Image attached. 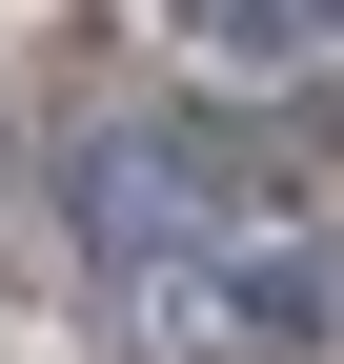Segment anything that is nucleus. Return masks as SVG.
Segmentation results:
<instances>
[{
    "label": "nucleus",
    "mask_w": 344,
    "mask_h": 364,
    "mask_svg": "<svg viewBox=\"0 0 344 364\" xmlns=\"http://www.w3.org/2000/svg\"><path fill=\"white\" fill-rule=\"evenodd\" d=\"M162 41L223 61V81H304L324 41H344V0H162Z\"/></svg>",
    "instance_id": "f03ea898"
},
{
    "label": "nucleus",
    "mask_w": 344,
    "mask_h": 364,
    "mask_svg": "<svg viewBox=\"0 0 344 364\" xmlns=\"http://www.w3.org/2000/svg\"><path fill=\"white\" fill-rule=\"evenodd\" d=\"M122 324H142V364H304L344 344V263L324 243H183V263H142L122 284Z\"/></svg>",
    "instance_id": "f257e3e1"
}]
</instances>
